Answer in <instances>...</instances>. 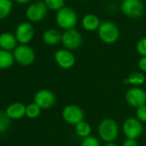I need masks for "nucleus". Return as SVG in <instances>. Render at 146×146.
<instances>
[{"instance_id": "30", "label": "nucleus", "mask_w": 146, "mask_h": 146, "mask_svg": "<svg viewBox=\"0 0 146 146\" xmlns=\"http://www.w3.org/2000/svg\"><path fill=\"white\" fill-rule=\"evenodd\" d=\"M16 1L19 4H26V3L29 2L30 0H16Z\"/></svg>"}, {"instance_id": "25", "label": "nucleus", "mask_w": 146, "mask_h": 146, "mask_svg": "<svg viewBox=\"0 0 146 146\" xmlns=\"http://www.w3.org/2000/svg\"><path fill=\"white\" fill-rule=\"evenodd\" d=\"M81 146H100V142L96 137L89 136L85 138H83Z\"/></svg>"}, {"instance_id": "11", "label": "nucleus", "mask_w": 146, "mask_h": 146, "mask_svg": "<svg viewBox=\"0 0 146 146\" xmlns=\"http://www.w3.org/2000/svg\"><path fill=\"white\" fill-rule=\"evenodd\" d=\"M54 58L57 64L60 68L64 70L72 68L76 63L75 56L73 55L72 52H70L69 50L66 49L58 50L54 54Z\"/></svg>"}, {"instance_id": "20", "label": "nucleus", "mask_w": 146, "mask_h": 146, "mask_svg": "<svg viewBox=\"0 0 146 146\" xmlns=\"http://www.w3.org/2000/svg\"><path fill=\"white\" fill-rule=\"evenodd\" d=\"M75 131H76V134L82 137V138H85L89 136H90V133H91V126L90 125L83 120L81 121L80 123H78V125H75Z\"/></svg>"}, {"instance_id": "24", "label": "nucleus", "mask_w": 146, "mask_h": 146, "mask_svg": "<svg viewBox=\"0 0 146 146\" xmlns=\"http://www.w3.org/2000/svg\"><path fill=\"white\" fill-rule=\"evenodd\" d=\"M45 4L47 7L53 11H60L64 8V0H46Z\"/></svg>"}, {"instance_id": "28", "label": "nucleus", "mask_w": 146, "mask_h": 146, "mask_svg": "<svg viewBox=\"0 0 146 146\" xmlns=\"http://www.w3.org/2000/svg\"><path fill=\"white\" fill-rule=\"evenodd\" d=\"M122 146H138L137 142L136 139H130V138H126L123 143Z\"/></svg>"}, {"instance_id": "26", "label": "nucleus", "mask_w": 146, "mask_h": 146, "mask_svg": "<svg viewBox=\"0 0 146 146\" xmlns=\"http://www.w3.org/2000/svg\"><path fill=\"white\" fill-rule=\"evenodd\" d=\"M137 51L142 57H146V37L142 38L137 44Z\"/></svg>"}, {"instance_id": "23", "label": "nucleus", "mask_w": 146, "mask_h": 146, "mask_svg": "<svg viewBox=\"0 0 146 146\" xmlns=\"http://www.w3.org/2000/svg\"><path fill=\"white\" fill-rule=\"evenodd\" d=\"M11 119L6 114L5 111H0V134L8 131L11 125Z\"/></svg>"}, {"instance_id": "5", "label": "nucleus", "mask_w": 146, "mask_h": 146, "mask_svg": "<svg viewBox=\"0 0 146 146\" xmlns=\"http://www.w3.org/2000/svg\"><path fill=\"white\" fill-rule=\"evenodd\" d=\"M122 130L126 138L137 140L143 133V127L142 123L136 117H130L124 121Z\"/></svg>"}, {"instance_id": "9", "label": "nucleus", "mask_w": 146, "mask_h": 146, "mask_svg": "<svg viewBox=\"0 0 146 146\" xmlns=\"http://www.w3.org/2000/svg\"><path fill=\"white\" fill-rule=\"evenodd\" d=\"M121 11L128 17L137 18L143 15L144 7L140 0H124Z\"/></svg>"}, {"instance_id": "6", "label": "nucleus", "mask_w": 146, "mask_h": 146, "mask_svg": "<svg viewBox=\"0 0 146 146\" xmlns=\"http://www.w3.org/2000/svg\"><path fill=\"white\" fill-rule=\"evenodd\" d=\"M15 60L21 65L29 66L32 64L35 58V52L27 45H20L17 46L13 52Z\"/></svg>"}, {"instance_id": "7", "label": "nucleus", "mask_w": 146, "mask_h": 146, "mask_svg": "<svg viewBox=\"0 0 146 146\" xmlns=\"http://www.w3.org/2000/svg\"><path fill=\"white\" fill-rule=\"evenodd\" d=\"M61 42L65 48L69 50H75L82 45L83 37L78 30L70 29L65 30L62 34Z\"/></svg>"}, {"instance_id": "3", "label": "nucleus", "mask_w": 146, "mask_h": 146, "mask_svg": "<svg viewBox=\"0 0 146 146\" xmlns=\"http://www.w3.org/2000/svg\"><path fill=\"white\" fill-rule=\"evenodd\" d=\"M56 20L58 25L60 28L67 30V29H73V27L77 24L78 17L76 12L72 9L65 7L61 9L58 12Z\"/></svg>"}, {"instance_id": "4", "label": "nucleus", "mask_w": 146, "mask_h": 146, "mask_svg": "<svg viewBox=\"0 0 146 146\" xmlns=\"http://www.w3.org/2000/svg\"><path fill=\"white\" fill-rule=\"evenodd\" d=\"M62 118L67 124L76 125L84 120V113L82 108L78 106L70 104L64 108L62 111Z\"/></svg>"}, {"instance_id": "17", "label": "nucleus", "mask_w": 146, "mask_h": 146, "mask_svg": "<svg viewBox=\"0 0 146 146\" xmlns=\"http://www.w3.org/2000/svg\"><path fill=\"white\" fill-rule=\"evenodd\" d=\"M83 27L88 31H95L100 27V21L98 17L95 15L90 14L84 17L82 22Z\"/></svg>"}, {"instance_id": "13", "label": "nucleus", "mask_w": 146, "mask_h": 146, "mask_svg": "<svg viewBox=\"0 0 146 146\" xmlns=\"http://www.w3.org/2000/svg\"><path fill=\"white\" fill-rule=\"evenodd\" d=\"M34 28L29 23H23L18 25L16 32V38L22 45H26L34 37Z\"/></svg>"}, {"instance_id": "8", "label": "nucleus", "mask_w": 146, "mask_h": 146, "mask_svg": "<svg viewBox=\"0 0 146 146\" xmlns=\"http://www.w3.org/2000/svg\"><path fill=\"white\" fill-rule=\"evenodd\" d=\"M125 100L131 107L138 108L146 105V92L139 87L131 88L125 93Z\"/></svg>"}, {"instance_id": "10", "label": "nucleus", "mask_w": 146, "mask_h": 146, "mask_svg": "<svg viewBox=\"0 0 146 146\" xmlns=\"http://www.w3.org/2000/svg\"><path fill=\"white\" fill-rule=\"evenodd\" d=\"M56 102L55 95L49 90H40L36 92L34 97V102L37 104L41 109L51 108Z\"/></svg>"}, {"instance_id": "27", "label": "nucleus", "mask_w": 146, "mask_h": 146, "mask_svg": "<svg viewBox=\"0 0 146 146\" xmlns=\"http://www.w3.org/2000/svg\"><path fill=\"white\" fill-rule=\"evenodd\" d=\"M136 118L140 122H146V105L137 108Z\"/></svg>"}, {"instance_id": "15", "label": "nucleus", "mask_w": 146, "mask_h": 146, "mask_svg": "<svg viewBox=\"0 0 146 146\" xmlns=\"http://www.w3.org/2000/svg\"><path fill=\"white\" fill-rule=\"evenodd\" d=\"M17 40L16 36H14L11 33H3L0 35V47L2 50L9 51L15 50L17 47Z\"/></svg>"}, {"instance_id": "31", "label": "nucleus", "mask_w": 146, "mask_h": 146, "mask_svg": "<svg viewBox=\"0 0 146 146\" xmlns=\"http://www.w3.org/2000/svg\"><path fill=\"white\" fill-rule=\"evenodd\" d=\"M104 146H117L114 143H107Z\"/></svg>"}, {"instance_id": "19", "label": "nucleus", "mask_w": 146, "mask_h": 146, "mask_svg": "<svg viewBox=\"0 0 146 146\" xmlns=\"http://www.w3.org/2000/svg\"><path fill=\"white\" fill-rule=\"evenodd\" d=\"M15 62L14 55L5 50H0V69H8L13 65Z\"/></svg>"}, {"instance_id": "21", "label": "nucleus", "mask_w": 146, "mask_h": 146, "mask_svg": "<svg viewBox=\"0 0 146 146\" xmlns=\"http://www.w3.org/2000/svg\"><path fill=\"white\" fill-rule=\"evenodd\" d=\"M41 113V108L35 102L29 103L26 106V116L29 119H36L40 116Z\"/></svg>"}, {"instance_id": "14", "label": "nucleus", "mask_w": 146, "mask_h": 146, "mask_svg": "<svg viewBox=\"0 0 146 146\" xmlns=\"http://www.w3.org/2000/svg\"><path fill=\"white\" fill-rule=\"evenodd\" d=\"M5 113L11 119H20L26 115V106L22 102H13L7 107Z\"/></svg>"}, {"instance_id": "12", "label": "nucleus", "mask_w": 146, "mask_h": 146, "mask_svg": "<svg viewBox=\"0 0 146 146\" xmlns=\"http://www.w3.org/2000/svg\"><path fill=\"white\" fill-rule=\"evenodd\" d=\"M46 5L45 3L36 2L28 8L26 16L32 22H40L46 17Z\"/></svg>"}, {"instance_id": "29", "label": "nucleus", "mask_w": 146, "mask_h": 146, "mask_svg": "<svg viewBox=\"0 0 146 146\" xmlns=\"http://www.w3.org/2000/svg\"><path fill=\"white\" fill-rule=\"evenodd\" d=\"M138 67L143 72H146V57H142L139 59Z\"/></svg>"}, {"instance_id": "1", "label": "nucleus", "mask_w": 146, "mask_h": 146, "mask_svg": "<svg viewBox=\"0 0 146 146\" xmlns=\"http://www.w3.org/2000/svg\"><path fill=\"white\" fill-rule=\"evenodd\" d=\"M98 133L100 137L106 143H113L119 135L118 124L113 119H104L99 124Z\"/></svg>"}, {"instance_id": "18", "label": "nucleus", "mask_w": 146, "mask_h": 146, "mask_svg": "<svg viewBox=\"0 0 146 146\" xmlns=\"http://www.w3.org/2000/svg\"><path fill=\"white\" fill-rule=\"evenodd\" d=\"M145 82V77L142 72L134 71L124 80V83L126 84L133 85L134 87H139L143 85Z\"/></svg>"}, {"instance_id": "16", "label": "nucleus", "mask_w": 146, "mask_h": 146, "mask_svg": "<svg viewBox=\"0 0 146 146\" xmlns=\"http://www.w3.org/2000/svg\"><path fill=\"white\" fill-rule=\"evenodd\" d=\"M62 35L56 29H51L46 30L43 35V40L49 46H55L61 41Z\"/></svg>"}, {"instance_id": "2", "label": "nucleus", "mask_w": 146, "mask_h": 146, "mask_svg": "<svg viewBox=\"0 0 146 146\" xmlns=\"http://www.w3.org/2000/svg\"><path fill=\"white\" fill-rule=\"evenodd\" d=\"M98 35L104 43L113 44L118 40L119 37V30L114 23L111 22H105L100 25L98 29Z\"/></svg>"}, {"instance_id": "22", "label": "nucleus", "mask_w": 146, "mask_h": 146, "mask_svg": "<svg viewBox=\"0 0 146 146\" xmlns=\"http://www.w3.org/2000/svg\"><path fill=\"white\" fill-rule=\"evenodd\" d=\"M12 9V2L11 0H0V20L5 18Z\"/></svg>"}]
</instances>
